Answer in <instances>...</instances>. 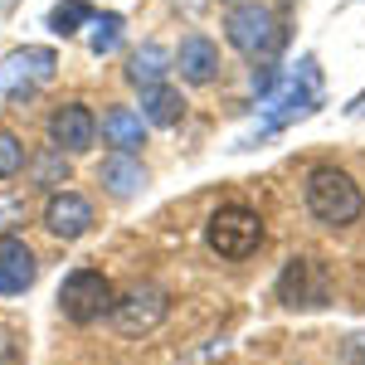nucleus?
<instances>
[{
    "label": "nucleus",
    "instance_id": "nucleus-1",
    "mask_svg": "<svg viewBox=\"0 0 365 365\" xmlns=\"http://www.w3.org/2000/svg\"><path fill=\"white\" fill-rule=\"evenodd\" d=\"M307 210H312V220L317 225H327V229H346V225H356L365 215V195H361V185L346 175V170L336 166H312L307 170Z\"/></svg>",
    "mask_w": 365,
    "mask_h": 365
},
{
    "label": "nucleus",
    "instance_id": "nucleus-2",
    "mask_svg": "<svg viewBox=\"0 0 365 365\" xmlns=\"http://www.w3.org/2000/svg\"><path fill=\"white\" fill-rule=\"evenodd\" d=\"M225 34H229V44H234L239 54H249V58H273L282 49V39H287V29L278 25L273 5H263V0L234 5L225 15Z\"/></svg>",
    "mask_w": 365,
    "mask_h": 365
},
{
    "label": "nucleus",
    "instance_id": "nucleus-3",
    "mask_svg": "<svg viewBox=\"0 0 365 365\" xmlns=\"http://www.w3.org/2000/svg\"><path fill=\"white\" fill-rule=\"evenodd\" d=\"M317 88H322L317 58H302V63H297L287 78H278V83L263 93V113H268L263 132H278V127H287L292 117L317 113Z\"/></svg>",
    "mask_w": 365,
    "mask_h": 365
},
{
    "label": "nucleus",
    "instance_id": "nucleus-4",
    "mask_svg": "<svg viewBox=\"0 0 365 365\" xmlns=\"http://www.w3.org/2000/svg\"><path fill=\"white\" fill-rule=\"evenodd\" d=\"M205 244H210V253H220L229 263L258 253V244H263V220H258V210H249V205H220V210L210 215V225H205Z\"/></svg>",
    "mask_w": 365,
    "mask_h": 365
},
{
    "label": "nucleus",
    "instance_id": "nucleus-5",
    "mask_svg": "<svg viewBox=\"0 0 365 365\" xmlns=\"http://www.w3.org/2000/svg\"><path fill=\"white\" fill-rule=\"evenodd\" d=\"M113 302H117L113 282L103 278L98 268H73V273L63 278V287H58V312H63L68 322H78V327L98 322V317H108Z\"/></svg>",
    "mask_w": 365,
    "mask_h": 365
},
{
    "label": "nucleus",
    "instance_id": "nucleus-6",
    "mask_svg": "<svg viewBox=\"0 0 365 365\" xmlns=\"http://www.w3.org/2000/svg\"><path fill=\"white\" fill-rule=\"evenodd\" d=\"M278 302L297 312H317L331 302V273L322 258H287L278 273Z\"/></svg>",
    "mask_w": 365,
    "mask_h": 365
},
{
    "label": "nucleus",
    "instance_id": "nucleus-7",
    "mask_svg": "<svg viewBox=\"0 0 365 365\" xmlns=\"http://www.w3.org/2000/svg\"><path fill=\"white\" fill-rule=\"evenodd\" d=\"M166 312H170L166 287H156V282H132L113 302V327L122 336H146V331H156V327L166 322Z\"/></svg>",
    "mask_w": 365,
    "mask_h": 365
},
{
    "label": "nucleus",
    "instance_id": "nucleus-8",
    "mask_svg": "<svg viewBox=\"0 0 365 365\" xmlns=\"http://www.w3.org/2000/svg\"><path fill=\"white\" fill-rule=\"evenodd\" d=\"M58 73V54L54 49H15V54H5V63H0V88L10 93V98H20V93H34V88H44L49 78Z\"/></svg>",
    "mask_w": 365,
    "mask_h": 365
},
{
    "label": "nucleus",
    "instance_id": "nucleus-9",
    "mask_svg": "<svg viewBox=\"0 0 365 365\" xmlns=\"http://www.w3.org/2000/svg\"><path fill=\"white\" fill-rule=\"evenodd\" d=\"M93 141H98V117L88 113L83 103H63V108L49 117V146H58L63 156L88 151Z\"/></svg>",
    "mask_w": 365,
    "mask_h": 365
},
{
    "label": "nucleus",
    "instance_id": "nucleus-10",
    "mask_svg": "<svg viewBox=\"0 0 365 365\" xmlns=\"http://www.w3.org/2000/svg\"><path fill=\"white\" fill-rule=\"evenodd\" d=\"M39 278V263H34V249L15 234H0V297H20L29 292Z\"/></svg>",
    "mask_w": 365,
    "mask_h": 365
},
{
    "label": "nucleus",
    "instance_id": "nucleus-11",
    "mask_svg": "<svg viewBox=\"0 0 365 365\" xmlns=\"http://www.w3.org/2000/svg\"><path fill=\"white\" fill-rule=\"evenodd\" d=\"M44 229L54 239H83L93 229V205L83 195H73V190H54L49 205H44Z\"/></svg>",
    "mask_w": 365,
    "mask_h": 365
},
{
    "label": "nucleus",
    "instance_id": "nucleus-12",
    "mask_svg": "<svg viewBox=\"0 0 365 365\" xmlns=\"http://www.w3.org/2000/svg\"><path fill=\"white\" fill-rule=\"evenodd\" d=\"M170 68H180L185 83H215V73H220V44L205 39V34H185L180 49L170 54Z\"/></svg>",
    "mask_w": 365,
    "mask_h": 365
},
{
    "label": "nucleus",
    "instance_id": "nucleus-13",
    "mask_svg": "<svg viewBox=\"0 0 365 365\" xmlns=\"http://www.w3.org/2000/svg\"><path fill=\"white\" fill-rule=\"evenodd\" d=\"M103 185H108L117 200H132L141 185H146V166H141L132 151H113V156L103 161Z\"/></svg>",
    "mask_w": 365,
    "mask_h": 365
},
{
    "label": "nucleus",
    "instance_id": "nucleus-14",
    "mask_svg": "<svg viewBox=\"0 0 365 365\" xmlns=\"http://www.w3.org/2000/svg\"><path fill=\"white\" fill-rule=\"evenodd\" d=\"M180 113H185V98H180L170 83L141 88V122H151V127H170V122H180Z\"/></svg>",
    "mask_w": 365,
    "mask_h": 365
},
{
    "label": "nucleus",
    "instance_id": "nucleus-15",
    "mask_svg": "<svg viewBox=\"0 0 365 365\" xmlns=\"http://www.w3.org/2000/svg\"><path fill=\"white\" fill-rule=\"evenodd\" d=\"M103 137H108V146H117V151H137L141 137H146V122H141V113H132V108H108V113H103Z\"/></svg>",
    "mask_w": 365,
    "mask_h": 365
},
{
    "label": "nucleus",
    "instance_id": "nucleus-16",
    "mask_svg": "<svg viewBox=\"0 0 365 365\" xmlns=\"http://www.w3.org/2000/svg\"><path fill=\"white\" fill-rule=\"evenodd\" d=\"M166 73H170V49H161V44H141L137 54H132V63H127V78L137 88L166 83Z\"/></svg>",
    "mask_w": 365,
    "mask_h": 365
},
{
    "label": "nucleus",
    "instance_id": "nucleus-17",
    "mask_svg": "<svg viewBox=\"0 0 365 365\" xmlns=\"http://www.w3.org/2000/svg\"><path fill=\"white\" fill-rule=\"evenodd\" d=\"M88 29H93V34H88V49L103 58V54H113L117 44H122V29H127V20H122L117 10H103V15H93V20H88Z\"/></svg>",
    "mask_w": 365,
    "mask_h": 365
},
{
    "label": "nucleus",
    "instance_id": "nucleus-18",
    "mask_svg": "<svg viewBox=\"0 0 365 365\" xmlns=\"http://www.w3.org/2000/svg\"><path fill=\"white\" fill-rule=\"evenodd\" d=\"M93 15H98V10H93L88 0H58L54 10H49V29L68 39V34H78V29H83Z\"/></svg>",
    "mask_w": 365,
    "mask_h": 365
},
{
    "label": "nucleus",
    "instance_id": "nucleus-19",
    "mask_svg": "<svg viewBox=\"0 0 365 365\" xmlns=\"http://www.w3.org/2000/svg\"><path fill=\"white\" fill-rule=\"evenodd\" d=\"M63 180H68V156H63L58 146L39 151V156H34V185H44V190H58Z\"/></svg>",
    "mask_w": 365,
    "mask_h": 365
},
{
    "label": "nucleus",
    "instance_id": "nucleus-20",
    "mask_svg": "<svg viewBox=\"0 0 365 365\" xmlns=\"http://www.w3.org/2000/svg\"><path fill=\"white\" fill-rule=\"evenodd\" d=\"M20 170H25V141L15 137V132H5V127H0V180L20 175Z\"/></svg>",
    "mask_w": 365,
    "mask_h": 365
},
{
    "label": "nucleus",
    "instance_id": "nucleus-21",
    "mask_svg": "<svg viewBox=\"0 0 365 365\" xmlns=\"http://www.w3.org/2000/svg\"><path fill=\"white\" fill-rule=\"evenodd\" d=\"M341 365H365V331H351L341 341Z\"/></svg>",
    "mask_w": 365,
    "mask_h": 365
},
{
    "label": "nucleus",
    "instance_id": "nucleus-22",
    "mask_svg": "<svg viewBox=\"0 0 365 365\" xmlns=\"http://www.w3.org/2000/svg\"><path fill=\"white\" fill-rule=\"evenodd\" d=\"M20 220H25V200H10V195H0V229L20 225Z\"/></svg>",
    "mask_w": 365,
    "mask_h": 365
},
{
    "label": "nucleus",
    "instance_id": "nucleus-23",
    "mask_svg": "<svg viewBox=\"0 0 365 365\" xmlns=\"http://www.w3.org/2000/svg\"><path fill=\"white\" fill-rule=\"evenodd\" d=\"M5 356H10V341H5V331H0V361H5Z\"/></svg>",
    "mask_w": 365,
    "mask_h": 365
},
{
    "label": "nucleus",
    "instance_id": "nucleus-24",
    "mask_svg": "<svg viewBox=\"0 0 365 365\" xmlns=\"http://www.w3.org/2000/svg\"><path fill=\"white\" fill-rule=\"evenodd\" d=\"M10 5H15V0H10Z\"/></svg>",
    "mask_w": 365,
    "mask_h": 365
}]
</instances>
